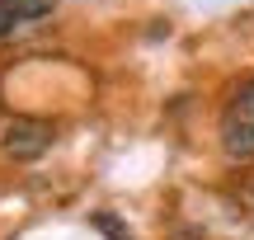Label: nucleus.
Instances as JSON below:
<instances>
[{
    "label": "nucleus",
    "instance_id": "nucleus-4",
    "mask_svg": "<svg viewBox=\"0 0 254 240\" xmlns=\"http://www.w3.org/2000/svg\"><path fill=\"white\" fill-rule=\"evenodd\" d=\"M90 226H94V231H104L109 240H132V231H127L113 212H90Z\"/></svg>",
    "mask_w": 254,
    "mask_h": 240
},
{
    "label": "nucleus",
    "instance_id": "nucleus-1",
    "mask_svg": "<svg viewBox=\"0 0 254 240\" xmlns=\"http://www.w3.org/2000/svg\"><path fill=\"white\" fill-rule=\"evenodd\" d=\"M221 146H226V156H236V160L254 156V75L236 90V99H231L226 113H221Z\"/></svg>",
    "mask_w": 254,
    "mask_h": 240
},
{
    "label": "nucleus",
    "instance_id": "nucleus-3",
    "mask_svg": "<svg viewBox=\"0 0 254 240\" xmlns=\"http://www.w3.org/2000/svg\"><path fill=\"white\" fill-rule=\"evenodd\" d=\"M0 9H5L14 24H28V19H43L57 9V0H0Z\"/></svg>",
    "mask_w": 254,
    "mask_h": 240
},
{
    "label": "nucleus",
    "instance_id": "nucleus-5",
    "mask_svg": "<svg viewBox=\"0 0 254 240\" xmlns=\"http://www.w3.org/2000/svg\"><path fill=\"white\" fill-rule=\"evenodd\" d=\"M9 28H14V19H9V14H5V9H0V38H5V33H9Z\"/></svg>",
    "mask_w": 254,
    "mask_h": 240
},
{
    "label": "nucleus",
    "instance_id": "nucleus-2",
    "mask_svg": "<svg viewBox=\"0 0 254 240\" xmlns=\"http://www.w3.org/2000/svg\"><path fill=\"white\" fill-rule=\"evenodd\" d=\"M52 141H57V127L47 118H14L5 127V156L9 160H38V156H47L52 151Z\"/></svg>",
    "mask_w": 254,
    "mask_h": 240
}]
</instances>
